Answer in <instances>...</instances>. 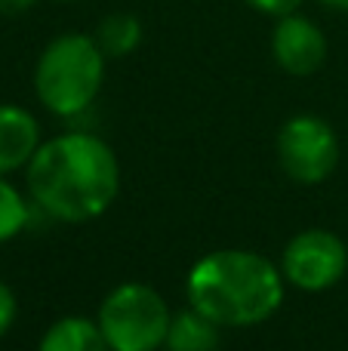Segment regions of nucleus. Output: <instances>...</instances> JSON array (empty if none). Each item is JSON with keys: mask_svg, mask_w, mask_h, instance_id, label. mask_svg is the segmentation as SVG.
<instances>
[{"mask_svg": "<svg viewBox=\"0 0 348 351\" xmlns=\"http://www.w3.org/2000/svg\"><path fill=\"white\" fill-rule=\"evenodd\" d=\"M219 324H213L207 315L188 308H182L179 315H173L170 330H166L164 348L166 351H216L222 342Z\"/></svg>", "mask_w": 348, "mask_h": 351, "instance_id": "9d476101", "label": "nucleus"}, {"mask_svg": "<svg viewBox=\"0 0 348 351\" xmlns=\"http://www.w3.org/2000/svg\"><path fill=\"white\" fill-rule=\"evenodd\" d=\"M284 271L256 250H213L185 278L188 305L213 324L256 327L284 302Z\"/></svg>", "mask_w": 348, "mask_h": 351, "instance_id": "f03ea898", "label": "nucleus"}, {"mask_svg": "<svg viewBox=\"0 0 348 351\" xmlns=\"http://www.w3.org/2000/svg\"><path fill=\"white\" fill-rule=\"evenodd\" d=\"M271 56L277 68L293 77H312L327 62V34L318 22L302 16L299 10L275 19L271 31Z\"/></svg>", "mask_w": 348, "mask_h": 351, "instance_id": "0eeeda50", "label": "nucleus"}, {"mask_svg": "<svg viewBox=\"0 0 348 351\" xmlns=\"http://www.w3.org/2000/svg\"><path fill=\"white\" fill-rule=\"evenodd\" d=\"M28 194L49 219L80 225L99 219L121 191V160L92 133H62L40 142L25 167Z\"/></svg>", "mask_w": 348, "mask_h": 351, "instance_id": "f257e3e1", "label": "nucleus"}, {"mask_svg": "<svg viewBox=\"0 0 348 351\" xmlns=\"http://www.w3.org/2000/svg\"><path fill=\"white\" fill-rule=\"evenodd\" d=\"M96 43L108 59H123V56L136 53L142 43V22L133 12H108L92 31Z\"/></svg>", "mask_w": 348, "mask_h": 351, "instance_id": "9b49d317", "label": "nucleus"}, {"mask_svg": "<svg viewBox=\"0 0 348 351\" xmlns=\"http://www.w3.org/2000/svg\"><path fill=\"white\" fill-rule=\"evenodd\" d=\"M37 0H0V16H25L28 10H34Z\"/></svg>", "mask_w": 348, "mask_h": 351, "instance_id": "2eb2a0df", "label": "nucleus"}, {"mask_svg": "<svg viewBox=\"0 0 348 351\" xmlns=\"http://www.w3.org/2000/svg\"><path fill=\"white\" fill-rule=\"evenodd\" d=\"M28 219L31 206L25 204L22 191L12 182H6V176H0V243H10L12 237L22 234Z\"/></svg>", "mask_w": 348, "mask_h": 351, "instance_id": "f8f14e48", "label": "nucleus"}, {"mask_svg": "<svg viewBox=\"0 0 348 351\" xmlns=\"http://www.w3.org/2000/svg\"><path fill=\"white\" fill-rule=\"evenodd\" d=\"M173 311L154 287L127 280L117 284L99 305L96 324L111 351H158L164 348Z\"/></svg>", "mask_w": 348, "mask_h": 351, "instance_id": "20e7f679", "label": "nucleus"}, {"mask_svg": "<svg viewBox=\"0 0 348 351\" xmlns=\"http://www.w3.org/2000/svg\"><path fill=\"white\" fill-rule=\"evenodd\" d=\"M244 3L250 6V10L269 16V19H281V16H287V12L299 10L302 0H244Z\"/></svg>", "mask_w": 348, "mask_h": 351, "instance_id": "4468645a", "label": "nucleus"}, {"mask_svg": "<svg viewBox=\"0 0 348 351\" xmlns=\"http://www.w3.org/2000/svg\"><path fill=\"white\" fill-rule=\"evenodd\" d=\"M40 148V123L22 105H0V176L25 170Z\"/></svg>", "mask_w": 348, "mask_h": 351, "instance_id": "6e6552de", "label": "nucleus"}, {"mask_svg": "<svg viewBox=\"0 0 348 351\" xmlns=\"http://www.w3.org/2000/svg\"><path fill=\"white\" fill-rule=\"evenodd\" d=\"M318 3L333 12H348V0H318Z\"/></svg>", "mask_w": 348, "mask_h": 351, "instance_id": "dca6fc26", "label": "nucleus"}, {"mask_svg": "<svg viewBox=\"0 0 348 351\" xmlns=\"http://www.w3.org/2000/svg\"><path fill=\"white\" fill-rule=\"evenodd\" d=\"M277 160L284 173L299 185H318L336 170V130L314 114H296L277 133Z\"/></svg>", "mask_w": 348, "mask_h": 351, "instance_id": "39448f33", "label": "nucleus"}, {"mask_svg": "<svg viewBox=\"0 0 348 351\" xmlns=\"http://www.w3.org/2000/svg\"><path fill=\"white\" fill-rule=\"evenodd\" d=\"M102 47L92 34L65 31L40 49L34 65V93L55 117H77L99 99L105 84Z\"/></svg>", "mask_w": 348, "mask_h": 351, "instance_id": "7ed1b4c3", "label": "nucleus"}, {"mask_svg": "<svg viewBox=\"0 0 348 351\" xmlns=\"http://www.w3.org/2000/svg\"><path fill=\"white\" fill-rule=\"evenodd\" d=\"M37 351H111L102 330L90 317H59L37 342Z\"/></svg>", "mask_w": 348, "mask_h": 351, "instance_id": "1a4fd4ad", "label": "nucleus"}, {"mask_svg": "<svg viewBox=\"0 0 348 351\" xmlns=\"http://www.w3.org/2000/svg\"><path fill=\"white\" fill-rule=\"evenodd\" d=\"M59 3H74V0H59Z\"/></svg>", "mask_w": 348, "mask_h": 351, "instance_id": "f3484780", "label": "nucleus"}, {"mask_svg": "<svg viewBox=\"0 0 348 351\" xmlns=\"http://www.w3.org/2000/svg\"><path fill=\"white\" fill-rule=\"evenodd\" d=\"M16 315H18L16 293L10 290V284H3V280H0V339H3V336L12 330V324H16Z\"/></svg>", "mask_w": 348, "mask_h": 351, "instance_id": "ddd939ff", "label": "nucleus"}, {"mask_svg": "<svg viewBox=\"0 0 348 351\" xmlns=\"http://www.w3.org/2000/svg\"><path fill=\"white\" fill-rule=\"evenodd\" d=\"M281 271H284V280L302 293L333 290L348 271L345 241L327 228L299 231L284 247Z\"/></svg>", "mask_w": 348, "mask_h": 351, "instance_id": "423d86ee", "label": "nucleus"}]
</instances>
